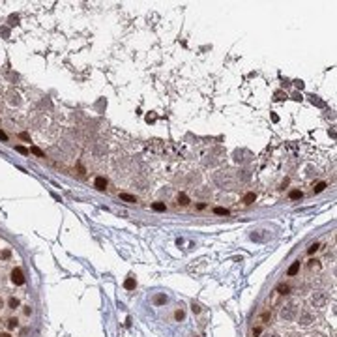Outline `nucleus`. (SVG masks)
Listing matches in <instances>:
<instances>
[{"mask_svg": "<svg viewBox=\"0 0 337 337\" xmlns=\"http://www.w3.org/2000/svg\"><path fill=\"white\" fill-rule=\"evenodd\" d=\"M19 137H21V139H25V140H28V139H30V137H28V133H21Z\"/></svg>", "mask_w": 337, "mask_h": 337, "instance_id": "28", "label": "nucleus"}, {"mask_svg": "<svg viewBox=\"0 0 337 337\" xmlns=\"http://www.w3.org/2000/svg\"><path fill=\"white\" fill-rule=\"evenodd\" d=\"M135 285H137V283H135V279H133V277H128V279L124 281V288H126V290H133Z\"/></svg>", "mask_w": 337, "mask_h": 337, "instance_id": "8", "label": "nucleus"}, {"mask_svg": "<svg viewBox=\"0 0 337 337\" xmlns=\"http://www.w3.org/2000/svg\"><path fill=\"white\" fill-rule=\"evenodd\" d=\"M311 322H315V315L309 311V309H303L302 313H300V326H309Z\"/></svg>", "mask_w": 337, "mask_h": 337, "instance_id": "3", "label": "nucleus"}, {"mask_svg": "<svg viewBox=\"0 0 337 337\" xmlns=\"http://www.w3.org/2000/svg\"><path fill=\"white\" fill-rule=\"evenodd\" d=\"M0 337H11L10 333H0Z\"/></svg>", "mask_w": 337, "mask_h": 337, "instance_id": "31", "label": "nucleus"}, {"mask_svg": "<svg viewBox=\"0 0 337 337\" xmlns=\"http://www.w3.org/2000/svg\"><path fill=\"white\" fill-rule=\"evenodd\" d=\"M213 213H217V215H227V213H229V210H227V208L217 206V208H213Z\"/></svg>", "mask_w": 337, "mask_h": 337, "instance_id": "15", "label": "nucleus"}, {"mask_svg": "<svg viewBox=\"0 0 337 337\" xmlns=\"http://www.w3.org/2000/svg\"><path fill=\"white\" fill-rule=\"evenodd\" d=\"M242 202L244 204H253L255 202V193H246L244 199H242Z\"/></svg>", "mask_w": 337, "mask_h": 337, "instance_id": "11", "label": "nucleus"}, {"mask_svg": "<svg viewBox=\"0 0 337 337\" xmlns=\"http://www.w3.org/2000/svg\"><path fill=\"white\" fill-rule=\"evenodd\" d=\"M120 199H122L124 202H129V204H135L137 202V199L133 195H129V193H120Z\"/></svg>", "mask_w": 337, "mask_h": 337, "instance_id": "6", "label": "nucleus"}, {"mask_svg": "<svg viewBox=\"0 0 337 337\" xmlns=\"http://www.w3.org/2000/svg\"><path fill=\"white\" fill-rule=\"evenodd\" d=\"M326 302H328V296L322 290H315V292L311 294V305L313 307H324Z\"/></svg>", "mask_w": 337, "mask_h": 337, "instance_id": "2", "label": "nucleus"}, {"mask_svg": "<svg viewBox=\"0 0 337 337\" xmlns=\"http://www.w3.org/2000/svg\"><path fill=\"white\" fill-rule=\"evenodd\" d=\"M154 303H156V305H163V303H167V296H165V294H157V296L154 298Z\"/></svg>", "mask_w": 337, "mask_h": 337, "instance_id": "12", "label": "nucleus"}, {"mask_svg": "<svg viewBox=\"0 0 337 337\" xmlns=\"http://www.w3.org/2000/svg\"><path fill=\"white\" fill-rule=\"evenodd\" d=\"M307 266H309V270H311V272H313V270H320V260H317V258H311Z\"/></svg>", "mask_w": 337, "mask_h": 337, "instance_id": "9", "label": "nucleus"}, {"mask_svg": "<svg viewBox=\"0 0 337 337\" xmlns=\"http://www.w3.org/2000/svg\"><path fill=\"white\" fill-rule=\"evenodd\" d=\"M0 139H2V140H6V139H8V137H6V133H4V131H0Z\"/></svg>", "mask_w": 337, "mask_h": 337, "instance_id": "30", "label": "nucleus"}, {"mask_svg": "<svg viewBox=\"0 0 337 337\" xmlns=\"http://www.w3.org/2000/svg\"><path fill=\"white\" fill-rule=\"evenodd\" d=\"M30 152H32V154H36L38 157H45V156H43V152H41L39 148H36V146H32V148H30Z\"/></svg>", "mask_w": 337, "mask_h": 337, "instance_id": "20", "label": "nucleus"}, {"mask_svg": "<svg viewBox=\"0 0 337 337\" xmlns=\"http://www.w3.org/2000/svg\"><path fill=\"white\" fill-rule=\"evenodd\" d=\"M17 324H19L17 319H10V320H8V328H17Z\"/></svg>", "mask_w": 337, "mask_h": 337, "instance_id": "21", "label": "nucleus"}, {"mask_svg": "<svg viewBox=\"0 0 337 337\" xmlns=\"http://www.w3.org/2000/svg\"><path fill=\"white\" fill-rule=\"evenodd\" d=\"M281 319L285 320V322H292L294 319H296V315H298V305L294 303V302H288V303H285L283 307H281Z\"/></svg>", "mask_w": 337, "mask_h": 337, "instance_id": "1", "label": "nucleus"}, {"mask_svg": "<svg viewBox=\"0 0 337 337\" xmlns=\"http://www.w3.org/2000/svg\"><path fill=\"white\" fill-rule=\"evenodd\" d=\"M184 317H185V313H184V309H178L176 313H174V319L176 320H184Z\"/></svg>", "mask_w": 337, "mask_h": 337, "instance_id": "17", "label": "nucleus"}, {"mask_svg": "<svg viewBox=\"0 0 337 337\" xmlns=\"http://www.w3.org/2000/svg\"><path fill=\"white\" fill-rule=\"evenodd\" d=\"M2 307H4V302H2V298H0V309H2Z\"/></svg>", "mask_w": 337, "mask_h": 337, "instance_id": "33", "label": "nucleus"}, {"mask_svg": "<svg viewBox=\"0 0 337 337\" xmlns=\"http://www.w3.org/2000/svg\"><path fill=\"white\" fill-rule=\"evenodd\" d=\"M317 249H319V244H311V246H309V249H307V251H309V255H311V253H315V251H317Z\"/></svg>", "mask_w": 337, "mask_h": 337, "instance_id": "23", "label": "nucleus"}, {"mask_svg": "<svg viewBox=\"0 0 337 337\" xmlns=\"http://www.w3.org/2000/svg\"><path fill=\"white\" fill-rule=\"evenodd\" d=\"M8 305L11 307V309H15V307H19V300L17 298H10V302H8Z\"/></svg>", "mask_w": 337, "mask_h": 337, "instance_id": "18", "label": "nucleus"}, {"mask_svg": "<svg viewBox=\"0 0 337 337\" xmlns=\"http://www.w3.org/2000/svg\"><path fill=\"white\" fill-rule=\"evenodd\" d=\"M260 333H262V328H260V326H257V328L253 330V335H260Z\"/></svg>", "mask_w": 337, "mask_h": 337, "instance_id": "25", "label": "nucleus"}, {"mask_svg": "<svg viewBox=\"0 0 337 337\" xmlns=\"http://www.w3.org/2000/svg\"><path fill=\"white\" fill-rule=\"evenodd\" d=\"M152 208H154L156 212H165V210H167L165 202H154V204H152Z\"/></svg>", "mask_w": 337, "mask_h": 337, "instance_id": "13", "label": "nucleus"}, {"mask_svg": "<svg viewBox=\"0 0 337 337\" xmlns=\"http://www.w3.org/2000/svg\"><path fill=\"white\" fill-rule=\"evenodd\" d=\"M290 337H302V335H298V333H292V335H290Z\"/></svg>", "mask_w": 337, "mask_h": 337, "instance_id": "34", "label": "nucleus"}, {"mask_svg": "<svg viewBox=\"0 0 337 337\" xmlns=\"http://www.w3.org/2000/svg\"><path fill=\"white\" fill-rule=\"evenodd\" d=\"M11 281H13L15 285H22V283H25V274H22L21 268H15V270L11 272Z\"/></svg>", "mask_w": 337, "mask_h": 337, "instance_id": "4", "label": "nucleus"}, {"mask_svg": "<svg viewBox=\"0 0 337 337\" xmlns=\"http://www.w3.org/2000/svg\"><path fill=\"white\" fill-rule=\"evenodd\" d=\"M298 272H300V260H296V262H294V264H292V266H290V268H288V272H286V274H288V275H290V277H292V275H296V274H298Z\"/></svg>", "mask_w": 337, "mask_h": 337, "instance_id": "7", "label": "nucleus"}, {"mask_svg": "<svg viewBox=\"0 0 337 337\" xmlns=\"http://www.w3.org/2000/svg\"><path fill=\"white\" fill-rule=\"evenodd\" d=\"M191 311H193V313H195V315H199V313H201V305H199V303H195V302H193V303H191Z\"/></svg>", "mask_w": 337, "mask_h": 337, "instance_id": "19", "label": "nucleus"}, {"mask_svg": "<svg viewBox=\"0 0 337 337\" xmlns=\"http://www.w3.org/2000/svg\"><path fill=\"white\" fill-rule=\"evenodd\" d=\"M277 292L279 294H288V292H290V286H288V285H279L277 286Z\"/></svg>", "mask_w": 337, "mask_h": 337, "instance_id": "14", "label": "nucleus"}, {"mask_svg": "<svg viewBox=\"0 0 337 337\" xmlns=\"http://www.w3.org/2000/svg\"><path fill=\"white\" fill-rule=\"evenodd\" d=\"M324 189H326V184H324V182H320V184L315 187V193H320V191H324Z\"/></svg>", "mask_w": 337, "mask_h": 337, "instance_id": "22", "label": "nucleus"}, {"mask_svg": "<svg viewBox=\"0 0 337 337\" xmlns=\"http://www.w3.org/2000/svg\"><path fill=\"white\" fill-rule=\"evenodd\" d=\"M262 337H279V335H277V333H274V331H268V333H264Z\"/></svg>", "mask_w": 337, "mask_h": 337, "instance_id": "26", "label": "nucleus"}, {"mask_svg": "<svg viewBox=\"0 0 337 337\" xmlns=\"http://www.w3.org/2000/svg\"><path fill=\"white\" fill-rule=\"evenodd\" d=\"M193 337H199V335H193Z\"/></svg>", "mask_w": 337, "mask_h": 337, "instance_id": "35", "label": "nucleus"}, {"mask_svg": "<svg viewBox=\"0 0 337 337\" xmlns=\"http://www.w3.org/2000/svg\"><path fill=\"white\" fill-rule=\"evenodd\" d=\"M94 185H95V189H99V191H105L107 189V180L103 178V176H98L94 180Z\"/></svg>", "mask_w": 337, "mask_h": 337, "instance_id": "5", "label": "nucleus"}, {"mask_svg": "<svg viewBox=\"0 0 337 337\" xmlns=\"http://www.w3.org/2000/svg\"><path fill=\"white\" fill-rule=\"evenodd\" d=\"M15 150H17V152H19V154H28V150H26V148H25V146H17V148H15Z\"/></svg>", "mask_w": 337, "mask_h": 337, "instance_id": "24", "label": "nucleus"}, {"mask_svg": "<svg viewBox=\"0 0 337 337\" xmlns=\"http://www.w3.org/2000/svg\"><path fill=\"white\" fill-rule=\"evenodd\" d=\"M10 21H11V25H15V22H17V21H19V19H17V17H15V15H11V17H10Z\"/></svg>", "mask_w": 337, "mask_h": 337, "instance_id": "29", "label": "nucleus"}, {"mask_svg": "<svg viewBox=\"0 0 337 337\" xmlns=\"http://www.w3.org/2000/svg\"><path fill=\"white\" fill-rule=\"evenodd\" d=\"M288 197H290V199H294V201H296V199H302V191L294 189V191H290V193H288Z\"/></svg>", "mask_w": 337, "mask_h": 337, "instance_id": "16", "label": "nucleus"}, {"mask_svg": "<svg viewBox=\"0 0 337 337\" xmlns=\"http://www.w3.org/2000/svg\"><path fill=\"white\" fill-rule=\"evenodd\" d=\"M10 255H11V253H10V249H6V251H2V258H10Z\"/></svg>", "mask_w": 337, "mask_h": 337, "instance_id": "27", "label": "nucleus"}, {"mask_svg": "<svg viewBox=\"0 0 337 337\" xmlns=\"http://www.w3.org/2000/svg\"><path fill=\"white\" fill-rule=\"evenodd\" d=\"M311 337H324V335H320V333H313Z\"/></svg>", "mask_w": 337, "mask_h": 337, "instance_id": "32", "label": "nucleus"}, {"mask_svg": "<svg viewBox=\"0 0 337 337\" xmlns=\"http://www.w3.org/2000/svg\"><path fill=\"white\" fill-rule=\"evenodd\" d=\"M191 201H189V197L185 195V193H178V204H182V206H187Z\"/></svg>", "mask_w": 337, "mask_h": 337, "instance_id": "10", "label": "nucleus"}]
</instances>
